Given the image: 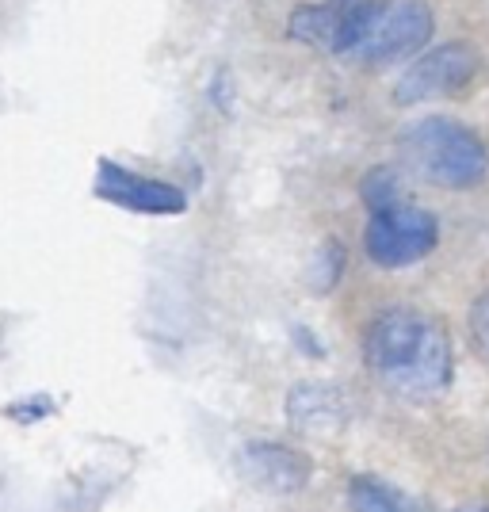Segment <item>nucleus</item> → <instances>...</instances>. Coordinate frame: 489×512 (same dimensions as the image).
Here are the masks:
<instances>
[{
  "instance_id": "1",
  "label": "nucleus",
  "mask_w": 489,
  "mask_h": 512,
  "mask_svg": "<svg viewBox=\"0 0 489 512\" xmlns=\"http://www.w3.org/2000/svg\"><path fill=\"white\" fill-rule=\"evenodd\" d=\"M371 371L402 398L440 394L451 379V341L425 314L390 310L367 329L363 341Z\"/></svg>"
},
{
  "instance_id": "2",
  "label": "nucleus",
  "mask_w": 489,
  "mask_h": 512,
  "mask_svg": "<svg viewBox=\"0 0 489 512\" xmlns=\"http://www.w3.org/2000/svg\"><path fill=\"white\" fill-rule=\"evenodd\" d=\"M432 39V8L425 0H367L348 20L337 54L352 62L390 65L417 54Z\"/></svg>"
},
{
  "instance_id": "3",
  "label": "nucleus",
  "mask_w": 489,
  "mask_h": 512,
  "mask_svg": "<svg viewBox=\"0 0 489 512\" xmlns=\"http://www.w3.org/2000/svg\"><path fill=\"white\" fill-rule=\"evenodd\" d=\"M405 165L436 188H474L489 169L482 138L451 119H421L402 134Z\"/></svg>"
},
{
  "instance_id": "4",
  "label": "nucleus",
  "mask_w": 489,
  "mask_h": 512,
  "mask_svg": "<svg viewBox=\"0 0 489 512\" xmlns=\"http://www.w3.org/2000/svg\"><path fill=\"white\" fill-rule=\"evenodd\" d=\"M436 237H440V226H436V218L425 207L394 203V207H383V211L371 214L363 245H367V256L379 268H405V264L432 253Z\"/></svg>"
},
{
  "instance_id": "5",
  "label": "nucleus",
  "mask_w": 489,
  "mask_h": 512,
  "mask_svg": "<svg viewBox=\"0 0 489 512\" xmlns=\"http://www.w3.org/2000/svg\"><path fill=\"white\" fill-rule=\"evenodd\" d=\"M474 69H478V58L463 43H447L440 50H428L402 73V81L394 88V100L398 104H425V100L447 96V92L467 85L474 77Z\"/></svg>"
},
{
  "instance_id": "6",
  "label": "nucleus",
  "mask_w": 489,
  "mask_h": 512,
  "mask_svg": "<svg viewBox=\"0 0 489 512\" xmlns=\"http://www.w3.org/2000/svg\"><path fill=\"white\" fill-rule=\"evenodd\" d=\"M96 195L138 214H180L188 207V195L180 188H172L165 180H149L142 172H130L123 165H111V161H100Z\"/></svg>"
},
{
  "instance_id": "7",
  "label": "nucleus",
  "mask_w": 489,
  "mask_h": 512,
  "mask_svg": "<svg viewBox=\"0 0 489 512\" xmlns=\"http://www.w3.org/2000/svg\"><path fill=\"white\" fill-rule=\"evenodd\" d=\"M241 474L268 493H295L310 478V463L283 444H249L241 448Z\"/></svg>"
},
{
  "instance_id": "8",
  "label": "nucleus",
  "mask_w": 489,
  "mask_h": 512,
  "mask_svg": "<svg viewBox=\"0 0 489 512\" xmlns=\"http://www.w3.org/2000/svg\"><path fill=\"white\" fill-rule=\"evenodd\" d=\"M287 413L295 428L302 432H321V428H337L344 417L341 409V394L333 386H295L291 402H287Z\"/></svg>"
},
{
  "instance_id": "9",
  "label": "nucleus",
  "mask_w": 489,
  "mask_h": 512,
  "mask_svg": "<svg viewBox=\"0 0 489 512\" xmlns=\"http://www.w3.org/2000/svg\"><path fill=\"white\" fill-rule=\"evenodd\" d=\"M348 505L352 512H428L421 501H413L409 493L394 490L379 478H356L348 486Z\"/></svg>"
},
{
  "instance_id": "10",
  "label": "nucleus",
  "mask_w": 489,
  "mask_h": 512,
  "mask_svg": "<svg viewBox=\"0 0 489 512\" xmlns=\"http://www.w3.org/2000/svg\"><path fill=\"white\" fill-rule=\"evenodd\" d=\"M363 199L371 203V211H383V207H394V203H405L402 199V184L390 169H375L367 180H363Z\"/></svg>"
},
{
  "instance_id": "11",
  "label": "nucleus",
  "mask_w": 489,
  "mask_h": 512,
  "mask_svg": "<svg viewBox=\"0 0 489 512\" xmlns=\"http://www.w3.org/2000/svg\"><path fill=\"white\" fill-rule=\"evenodd\" d=\"M470 341L482 356H489V291L470 306Z\"/></svg>"
},
{
  "instance_id": "12",
  "label": "nucleus",
  "mask_w": 489,
  "mask_h": 512,
  "mask_svg": "<svg viewBox=\"0 0 489 512\" xmlns=\"http://www.w3.org/2000/svg\"><path fill=\"white\" fill-rule=\"evenodd\" d=\"M455 512H489V505H463V509H455Z\"/></svg>"
}]
</instances>
